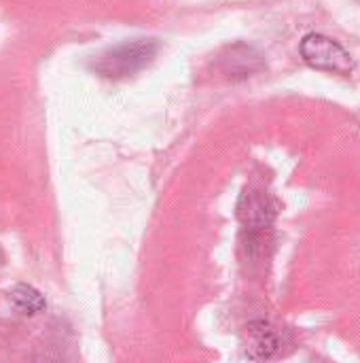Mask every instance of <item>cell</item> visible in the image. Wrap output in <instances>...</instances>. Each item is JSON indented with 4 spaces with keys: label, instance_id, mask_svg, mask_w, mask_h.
<instances>
[{
    "label": "cell",
    "instance_id": "1",
    "mask_svg": "<svg viewBox=\"0 0 360 363\" xmlns=\"http://www.w3.org/2000/svg\"><path fill=\"white\" fill-rule=\"evenodd\" d=\"M157 49H159V45L153 38H140L134 43L119 45L115 49L106 51L104 55H100V60L95 62V70L108 79L129 77V74L142 70L144 66H149L155 60Z\"/></svg>",
    "mask_w": 360,
    "mask_h": 363
},
{
    "label": "cell",
    "instance_id": "2",
    "mask_svg": "<svg viewBox=\"0 0 360 363\" xmlns=\"http://www.w3.org/2000/svg\"><path fill=\"white\" fill-rule=\"evenodd\" d=\"M301 57L308 66L325 72H335V74H350L354 68L352 55L333 38L325 34H308L301 40Z\"/></svg>",
    "mask_w": 360,
    "mask_h": 363
},
{
    "label": "cell",
    "instance_id": "3",
    "mask_svg": "<svg viewBox=\"0 0 360 363\" xmlns=\"http://www.w3.org/2000/svg\"><path fill=\"white\" fill-rule=\"evenodd\" d=\"M238 215L246 228H267L274 219V206L267 196L259 191H246L240 198Z\"/></svg>",
    "mask_w": 360,
    "mask_h": 363
},
{
    "label": "cell",
    "instance_id": "4",
    "mask_svg": "<svg viewBox=\"0 0 360 363\" xmlns=\"http://www.w3.org/2000/svg\"><path fill=\"white\" fill-rule=\"evenodd\" d=\"M248 336H250L248 338V351H250L248 355L255 357V359H269L278 351V347H280L278 334L267 323L250 325Z\"/></svg>",
    "mask_w": 360,
    "mask_h": 363
},
{
    "label": "cell",
    "instance_id": "5",
    "mask_svg": "<svg viewBox=\"0 0 360 363\" xmlns=\"http://www.w3.org/2000/svg\"><path fill=\"white\" fill-rule=\"evenodd\" d=\"M11 300L17 306V311H21L23 315H36L47 306L45 298L30 285H17L11 291Z\"/></svg>",
    "mask_w": 360,
    "mask_h": 363
}]
</instances>
